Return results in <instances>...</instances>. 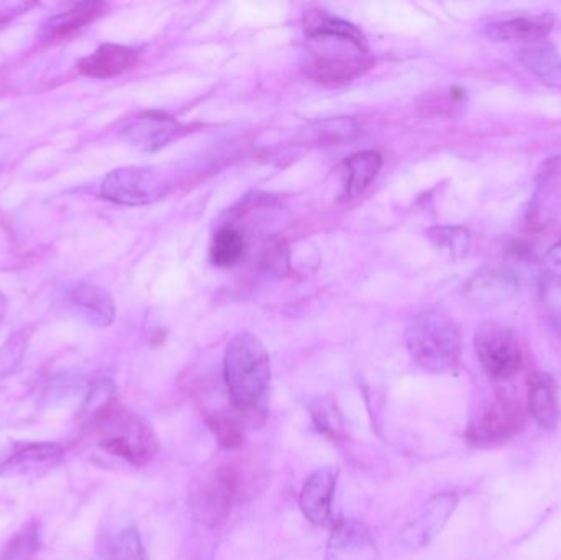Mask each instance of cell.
Listing matches in <instances>:
<instances>
[{"label":"cell","mask_w":561,"mask_h":560,"mask_svg":"<svg viewBox=\"0 0 561 560\" xmlns=\"http://www.w3.org/2000/svg\"><path fill=\"white\" fill-rule=\"evenodd\" d=\"M304 71L318 83H344L371 68L366 38L354 25L315 12L305 24Z\"/></svg>","instance_id":"6da1fadb"},{"label":"cell","mask_w":561,"mask_h":560,"mask_svg":"<svg viewBox=\"0 0 561 560\" xmlns=\"http://www.w3.org/2000/svg\"><path fill=\"white\" fill-rule=\"evenodd\" d=\"M223 380L230 406L245 425L265 424L271 359L259 337L239 332L230 340L223 353Z\"/></svg>","instance_id":"7a4b0ae2"},{"label":"cell","mask_w":561,"mask_h":560,"mask_svg":"<svg viewBox=\"0 0 561 560\" xmlns=\"http://www.w3.org/2000/svg\"><path fill=\"white\" fill-rule=\"evenodd\" d=\"M406 346L416 365L435 375H453L461 362V337L446 314L423 311L406 327Z\"/></svg>","instance_id":"3957f363"},{"label":"cell","mask_w":561,"mask_h":560,"mask_svg":"<svg viewBox=\"0 0 561 560\" xmlns=\"http://www.w3.org/2000/svg\"><path fill=\"white\" fill-rule=\"evenodd\" d=\"M98 447L107 454L124 458L133 467H147L160 451L157 435L147 419L117 406L101 424Z\"/></svg>","instance_id":"277c9868"},{"label":"cell","mask_w":561,"mask_h":560,"mask_svg":"<svg viewBox=\"0 0 561 560\" xmlns=\"http://www.w3.org/2000/svg\"><path fill=\"white\" fill-rule=\"evenodd\" d=\"M527 409L505 392H495L472 411L465 439L472 447L509 441L522 431Z\"/></svg>","instance_id":"5b68a950"},{"label":"cell","mask_w":561,"mask_h":560,"mask_svg":"<svg viewBox=\"0 0 561 560\" xmlns=\"http://www.w3.org/2000/svg\"><path fill=\"white\" fill-rule=\"evenodd\" d=\"M475 350L482 372L495 382L517 375L522 366V352L511 327L495 320L479 324L475 334Z\"/></svg>","instance_id":"8992f818"},{"label":"cell","mask_w":561,"mask_h":560,"mask_svg":"<svg viewBox=\"0 0 561 560\" xmlns=\"http://www.w3.org/2000/svg\"><path fill=\"white\" fill-rule=\"evenodd\" d=\"M166 176L147 166H125L105 176L101 186L102 198L120 206H148L160 201L170 192Z\"/></svg>","instance_id":"52a82bcc"},{"label":"cell","mask_w":561,"mask_h":560,"mask_svg":"<svg viewBox=\"0 0 561 560\" xmlns=\"http://www.w3.org/2000/svg\"><path fill=\"white\" fill-rule=\"evenodd\" d=\"M189 504L194 516L207 527H220L229 521L235 498L217 468L196 478L189 487Z\"/></svg>","instance_id":"ba28073f"},{"label":"cell","mask_w":561,"mask_h":560,"mask_svg":"<svg viewBox=\"0 0 561 560\" xmlns=\"http://www.w3.org/2000/svg\"><path fill=\"white\" fill-rule=\"evenodd\" d=\"M337 483L338 470L335 467L318 468L305 480L299 493V508L308 523L331 529L340 520L335 514Z\"/></svg>","instance_id":"9c48e42d"},{"label":"cell","mask_w":561,"mask_h":560,"mask_svg":"<svg viewBox=\"0 0 561 560\" xmlns=\"http://www.w3.org/2000/svg\"><path fill=\"white\" fill-rule=\"evenodd\" d=\"M325 560H379V552L366 524L340 517L330 529Z\"/></svg>","instance_id":"30bf717a"},{"label":"cell","mask_w":561,"mask_h":560,"mask_svg":"<svg viewBox=\"0 0 561 560\" xmlns=\"http://www.w3.org/2000/svg\"><path fill=\"white\" fill-rule=\"evenodd\" d=\"M456 504H458V494L455 491H442L430 498L417 514L416 520L410 521L402 530L404 544L413 549L429 546L448 523Z\"/></svg>","instance_id":"8fae6325"},{"label":"cell","mask_w":561,"mask_h":560,"mask_svg":"<svg viewBox=\"0 0 561 560\" xmlns=\"http://www.w3.org/2000/svg\"><path fill=\"white\" fill-rule=\"evenodd\" d=\"M180 132V124L164 113H143L128 120L121 137L140 152L153 153L166 147Z\"/></svg>","instance_id":"7c38bea8"},{"label":"cell","mask_w":561,"mask_h":560,"mask_svg":"<svg viewBox=\"0 0 561 560\" xmlns=\"http://www.w3.org/2000/svg\"><path fill=\"white\" fill-rule=\"evenodd\" d=\"M236 504L246 503L265 488V470L246 455H233L217 467Z\"/></svg>","instance_id":"4fadbf2b"},{"label":"cell","mask_w":561,"mask_h":560,"mask_svg":"<svg viewBox=\"0 0 561 560\" xmlns=\"http://www.w3.org/2000/svg\"><path fill=\"white\" fill-rule=\"evenodd\" d=\"M69 303L79 316L95 327H108L114 323L117 307L114 298L95 284L79 283L68 293Z\"/></svg>","instance_id":"5bb4252c"},{"label":"cell","mask_w":561,"mask_h":560,"mask_svg":"<svg viewBox=\"0 0 561 560\" xmlns=\"http://www.w3.org/2000/svg\"><path fill=\"white\" fill-rule=\"evenodd\" d=\"M65 457V448L56 442H39L28 444L13 452L9 458L0 464L2 477H16V475L33 474L55 467Z\"/></svg>","instance_id":"9a60e30c"},{"label":"cell","mask_w":561,"mask_h":560,"mask_svg":"<svg viewBox=\"0 0 561 560\" xmlns=\"http://www.w3.org/2000/svg\"><path fill=\"white\" fill-rule=\"evenodd\" d=\"M137 51L121 45L105 44L98 47L94 54L82 58L79 61L78 70L81 74L95 80H107V78L118 77L130 70L137 63Z\"/></svg>","instance_id":"2e32d148"},{"label":"cell","mask_w":561,"mask_h":560,"mask_svg":"<svg viewBox=\"0 0 561 560\" xmlns=\"http://www.w3.org/2000/svg\"><path fill=\"white\" fill-rule=\"evenodd\" d=\"M102 12H104L102 2L85 0V2L72 4L65 12H59V14L49 18L43 24L39 35L45 42L62 40V38L71 37L72 34L81 31L85 25L92 24L95 19L101 18Z\"/></svg>","instance_id":"e0dca14e"},{"label":"cell","mask_w":561,"mask_h":560,"mask_svg":"<svg viewBox=\"0 0 561 560\" xmlns=\"http://www.w3.org/2000/svg\"><path fill=\"white\" fill-rule=\"evenodd\" d=\"M527 409L541 428L547 431L557 428L560 419L557 385L548 373H531L528 378Z\"/></svg>","instance_id":"ac0fdd59"},{"label":"cell","mask_w":561,"mask_h":560,"mask_svg":"<svg viewBox=\"0 0 561 560\" xmlns=\"http://www.w3.org/2000/svg\"><path fill=\"white\" fill-rule=\"evenodd\" d=\"M117 406L120 405L114 382L108 378L95 380L79 409L78 422L82 428L95 429Z\"/></svg>","instance_id":"d6986e66"},{"label":"cell","mask_w":561,"mask_h":560,"mask_svg":"<svg viewBox=\"0 0 561 560\" xmlns=\"http://www.w3.org/2000/svg\"><path fill=\"white\" fill-rule=\"evenodd\" d=\"M551 32V22L547 19L518 18L499 21L486 25L484 35L491 42H540Z\"/></svg>","instance_id":"ffe728a7"},{"label":"cell","mask_w":561,"mask_h":560,"mask_svg":"<svg viewBox=\"0 0 561 560\" xmlns=\"http://www.w3.org/2000/svg\"><path fill=\"white\" fill-rule=\"evenodd\" d=\"M383 159L373 150L353 153L344 160L347 170V185H344L343 199H354L363 195L371 183L379 175Z\"/></svg>","instance_id":"44dd1931"},{"label":"cell","mask_w":561,"mask_h":560,"mask_svg":"<svg viewBox=\"0 0 561 560\" xmlns=\"http://www.w3.org/2000/svg\"><path fill=\"white\" fill-rule=\"evenodd\" d=\"M517 290V280L514 275L498 270L486 271L481 277H476L471 281L469 294L482 306H495V304L512 300Z\"/></svg>","instance_id":"7402d4cb"},{"label":"cell","mask_w":561,"mask_h":560,"mask_svg":"<svg viewBox=\"0 0 561 560\" xmlns=\"http://www.w3.org/2000/svg\"><path fill=\"white\" fill-rule=\"evenodd\" d=\"M312 425L318 434L335 444L347 441V424L340 409L331 399H315L308 405Z\"/></svg>","instance_id":"603a6c76"},{"label":"cell","mask_w":561,"mask_h":560,"mask_svg":"<svg viewBox=\"0 0 561 560\" xmlns=\"http://www.w3.org/2000/svg\"><path fill=\"white\" fill-rule=\"evenodd\" d=\"M206 424L215 435L220 447L225 451H236L242 447L243 439H245V422L233 409L232 411H225V409L207 411Z\"/></svg>","instance_id":"cb8c5ba5"},{"label":"cell","mask_w":561,"mask_h":560,"mask_svg":"<svg viewBox=\"0 0 561 560\" xmlns=\"http://www.w3.org/2000/svg\"><path fill=\"white\" fill-rule=\"evenodd\" d=\"M245 252V238L236 229L223 228L217 232L210 248L212 264L220 268L235 267Z\"/></svg>","instance_id":"d4e9b609"},{"label":"cell","mask_w":561,"mask_h":560,"mask_svg":"<svg viewBox=\"0 0 561 560\" xmlns=\"http://www.w3.org/2000/svg\"><path fill=\"white\" fill-rule=\"evenodd\" d=\"M521 61L535 77L561 83V60L553 48L547 47V45L525 48L521 51Z\"/></svg>","instance_id":"484cf974"},{"label":"cell","mask_w":561,"mask_h":560,"mask_svg":"<svg viewBox=\"0 0 561 560\" xmlns=\"http://www.w3.org/2000/svg\"><path fill=\"white\" fill-rule=\"evenodd\" d=\"M42 536L36 521L23 524L0 549V560H26L38 552Z\"/></svg>","instance_id":"4316f807"},{"label":"cell","mask_w":561,"mask_h":560,"mask_svg":"<svg viewBox=\"0 0 561 560\" xmlns=\"http://www.w3.org/2000/svg\"><path fill=\"white\" fill-rule=\"evenodd\" d=\"M426 237H429V241L432 242L436 250L443 252V254L449 255L453 258L466 255L469 242H471L468 231H465L463 228H456V225H436V228L426 231Z\"/></svg>","instance_id":"83f0119b"},{"label":"cell","mask_w":561,"mask_h":560,"mask_svg":"<svg viewBox=\"0 0 561 560\" xmlns=\"http://www.w3.org/2000/svg\"><path fill=\"white\" fill-rule=\"evenodd\" d=\"M107 560H148L140 533L135 527L120 530L108 546Z\"/></svg>","instance_id":"f1b7e54d"},{"label":"cell","mask_w":561,"mask_h":560,"mask_svg":"<svg viewBox=\"0 0 561 560\" xmlns=\"http://www.w3.org/2000/svg\"><path fill=\"white\" fill-rule=\"evenodd\" d=\"M30 332L22 329L12 334L0 347V382L9 378L25 357L26 347H28Z\"/></svg>","instance_id":"f546056e"},{"label":"cell","mask_w":561,"mask_h":560,"mask_svg":"<svg viewBox=\"0 0 561 560\" xmlns=\"http://www.w3.org/2000/svg\"><path fill=\"white\" fill-rule=\"evenodd\" d=\"M312 132L318 143H338L353 139L358 133V124L350 117H337L318 122Z\"/></svg>","instance_id":"4dcf8cb0"},{"label":"cell","mask_w":561,"mask_h":560,"mask_svg":"<svg viewBox=\"0 0 561 560\" xmlns=\"http://www.w3.org/2000/svg\"><path fill=\"white\" fill-rule=\"evenodd\" d=\"M541 300L547 307L548 319L561 332V278L545 275L541 281Z\"/></svg>","instance_id":"1f68e13d"},{"label":"cell","mask_w":561,"mask_h":560,"mask_svg":"<svg viewBox=\"0 0 561 560\" xmlns=\"http://www.w3.org/2000/svg\"><path fill=\"white\" fill-rule=\"evenodd\" d=\"M35 2H0V27L15 21L20 15L26 14L30 9L35 8Z\"/></svg>","instance_id":"d6a6232c"},{"label":"cell","mask_w":561,"mask_h":560,"mask_svg":"<svg viewBox=\"0 0 561 560\" xmlns=\"http://www.w3.org/2000/svg\"><path fill=\"white\" fill-rule=\"evenodd\" d=\"M545 275L561 278V241L554 244L544 257Z\"/></svg>","instance_id":"836d02e7"},{"label":"cell","mask_w":561,"mask_h":560,"mask_svg":"<svg viewBox=\"0 0 561 560\" xmlns=\"http://www.w3.org/2000/svg\"><path fill=\"white\" fill-rule=\"evenodd\" d=\"M548 166H550L551 173H557V175H561V156L560 159L551 160V163H548Z\"/></svg>","instance_id":"e575fe53"},{"label":"cell","mask_w":561,"mask_h":560,"mask_svg":"<svg viewBox=\"0 0 561 560\" xmlns=\"http://www.w3.org/2000/svg\"><path fill=\"white\" fill-rule=\"evenodd\" d=\"M5 310H7L5 296H3L2 293H0V323H2L3 314H5Z\"/></svg>","instance_id":"d590c367"}]
</instances>
